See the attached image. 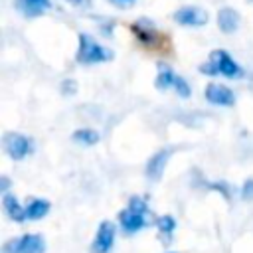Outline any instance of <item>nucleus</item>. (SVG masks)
Segmentation results:
<instances>
[{"label": "nucleus", "mask_w": 253, "mask_h": 253, "mask_svg": "<svg viewBox=\"0 0 253 253\" xmlns=\"http://www.w3.org/2000/svg\"><path fill=\"white\" fill-rule=\"evenodd\" d=\"M200 71L204 75H223L227 79H241L245 75V71L233 61V57L225 49H213L208 63L200 65Z\"/></svg>", "instance_id": "nucleus-1"}, {"label": "nucleus", "mask_w": 253, "mask_h": 253, "mask_svg": "<svg viewBox=\"0 0 253 253\" xmlns=\"http://www.w3.org/2000/svg\"><path fill=\"white\" fill-rule=\"evenodd\" d=\"M119 223L125 233L140 231L142 227L148 225V204L138 196L130 198L128 206L119 213Z\"/></svg>", "instance_id": "nucleus-2"}, {"label": "nucleus", "mask_w": 253, "mask_h": 253, "mask_svg": "<svg viewBox=\"0 0 253 253\" xmlns=\"http://www.w3.org/2000/svg\"><path fill=\"white\" fill-rule=\"evenodd\" d=\"M79 47H77V55L75 59L79 63L85 65H93V63H103V61H111L113 59V51L107 49L105 45H101L93 36L89 34H79Z\"/></svg>", "instance_id": "nucleus-3"}, {"label": "nucleus", "mask_w": 253, "mask_h": 253, "mask_svg": "<svg viewBox=\"0 0 253 253\" xmlns=\"http://www.w3.org/2000/svg\"><path fill=\"white\" fill-rule=\"evenodd\" d=\"M2 253H45V241L40 233H24L6 241Z\"/></svg>", "instance_id": "nucleus-4"}, {"label": "nucleus", "mask_w": 253, "mask_h": 253, "mask_svg": "<svg viewBox=\"0 0 253 253\" xmlns=\"http://www.w3.org/2000/svg\"><path fill=\"white\" fill-rule=\"evenodd\" d=\"M2 144H4L6 154H8L12 160H22V158H26V156L32 152V148H34L32 140H30L26 134H22V132H6L4 138H2Z\"/></svg>", "instance_id": "nucleus-5"}, {"label": "nucleus", "mask_w": 253, "mask_h": 253, "mask_svg": "<svg viewBox=\"0 0 253 253\" xmlns=\"http://www.w3.org/2000/svg\"><path fill=\"white\" fill-rule=\"evenodd\" d=\"M172 18L186 28H202L208 24V12L200 6H182L172 14Z\"/></svg>", "instance_id": "nucleus-6"}, {"label": "nucleus", "mask_w": 253, "mask_h": 253, "mask_svg": "<svg viewBox=\"0 0 253 253\" xmlns=\"http://www.w3.org/2000/svg\"><path fill=\"white\" fill-rule=\"evenodd\" d=\"M115 225L113 221L105 219L99 223V229L95 233V239L91 243V253H109L113 249V243H115Z\"/></svg>", "instance_id": "nucleus-7"}, {"label": "nucleus", "mask_w": 253, "mask_h": 253, "mask_svg": "<svg viewBox=\"0 0 253 253\" xmlns=\"http://www.w3.org/2000/svg\"><path fill=\"white\" fill-rule=\"evenodd\" d=\"M204 95L211 105H217V107H233V103H235V95L227 85L210 83V85H206Z\"/></svg>", "instance_id": "nucleus-8"}, {"label": "nucleus", "mask_w": 253, "mask_h": 253, "mask_svg": "<svg viewBox=\"0 0 253 253\" xmlns=\"http://www.w3.org/2000/svg\"><path fill=\"white\" fill-rule=\"evenodd\" d=\"M172 152H174V150H172L170 146H166V148H162V150H158L156 154H152V156H150V160L146 162V168H144V172H146V178H148V180L158 182V180L162 178L164 168H166V162L170 160Z\"/></svg>", "instance_id": "nucleus-9"}, {"label": "nucleus", "mask_w": 253, "mask_h": 253, "mask_svg": "<svg viewBox=\"0 0 253 253\" xmlns=\"http://www.w3.org/2000/svg\"><path fill=\"white\" fill-rule=\"evenodd\" d=\"M239 20H241L239 14L233 8H229V6H223L217 12V28L223 34H233L239 28Z\"/></svg>", "instance_id": "nucleus-10"}, {"label": "nucleus", "mask_w": 253, "mask_h": 253, "mask_svg": "<svg viewBox=\"0 0 253 253\" xmlns=\"http://www.w3.org/2000/svg\"><path fill=\"white\" fill-rule=\"evenodd\" d=\"M16 8L26 18H36V16L45 14L51 8V2L49 0H18L16 2Z\"/></svg>", "instance_id": "nucleus-11"}, {"label": "nucleus", "mask_w": 253, "mask_h": 253, "mask_svg": "<svg viewBox=\"0 0 253 253\" xmlns=\"http://www.w3.org/2000/svg\"><path fill=\"white\" fill-rule=\"evenodd\" d=\"M2 208H4V211L8 213V217L14 219V221H24V219H28V217H26V208H22L20 202H18V198H16L14 194H10V192L2 194Z\"/></svg>", "instance_id": "nucleus-12"}, {"label": "nucleus", "mask_w": 253, "mask_h": 253, "mask_svg": "<svg viewBox=\"0 0 253 253\" xmlns=\"http://www.w3.org/2000/svg\"><path fill=\"white\" fill-rule=\"evenodd\" d=\"M49 208H51V204L47 202V200H43V198H34V200H30V204L26 206V217L28 219H42L43 215H47V211H49Z\"/></svg>", "instance_id": "nucleus-13"}, {"label": "nucleus", "mask_w": 253, "mask_h": 253, "mask_svg": "<svg viewBox=\"0 0 253 253\" xmlns=\"http://www.w3.org/2000/svg\"><path fill=\"white\" fill-rule=\"evenodd\" d=\"M174 79H176V73L172 71V67L166 65V63H158V75H156V79H154L156 89L164 91V89L172 87V85H174Z\"/></svg>", "instance_id": "nucleus-14"}, {"label": "nucleus", "mask_w": 253, "mask_h": 253, "mask_svg": "<svg viewBox=\"0 0 253 253\" xmlns=\"http://www.w3.org/2000/svg\"><path fill=\"white\" fill-rule=\"evenodd\" d=\"M156 227H158V233L162 235V239L166 243H170V237L174 235V229H176V219L172 215L164 213V215H160L156 219Z\"/></svg>", "instance_id": "nucleus-15"}, {"label": "nucleus", "mask_w": 253, "mask_h": 253, "mask_svg": "<svg viewBox=\"0 0 253 253\" xmlns=\"http://www.w3.org/2000/svg\"><path fill=\"white\" fill-rule=\"evenodd\" d=\"M71 138L75 140V142H81V144H87V146H93V144H97L99 142V132L97 130H93V128H79V130H75L73 134H71Z\"/></svg>", "instance_id": "nucleus-16"}, {"label": "nucleus", "mask_w": 253, "mask_h": 253, "mask_svg": "<svg viewBox=\"0 0 253 253\" xmlns=\"http://www.w3.org/2000/svg\"><path fill=\"white\" fill-rule=\"evenodd\" d=\"M172 89H174V91H176V93H178L182 99H188V97L192 95V87H190V83H188L184 77H180V75H176Z\"/></svg>", "instance_id": "nucleus-17"}, {"label": "nucleus", "mask_w": 253, "mask_h": 253, "mask_svg": "<svg viewBox=\"0 0 253 253\" xmlns=\"http://www.w3.org/2000/svg\"><path fill=\"white\" fill-rule=\"evenodd\" d=\"M211 190H215V192H219L225 200H231V190H229V184L227 182H211V184H208Z\"/></svg>", "instance_id": "nucleus-18"}, {"label": "nucleus", "mask_w": 253, "mask_h": 253, "mask_svg": "<svg viewBox=\"0 0 253 253\" xmlns=\"http://www.w3.org/2000/svg\"><path fill=\"white\" fill-rule=\"evenodd\" d=\"M241 198L243 200H253V178H247L241 186Z\"/></svg>", "instance_id": "nucleus-19"}, {"label": "nucleus", "mask_w": 253, "mask_h": 253, "mask_svg": "<svg viewBox=\"0 0 253 253\" xmlns=\"http://www.w3.org/2000/svg\"><path fill=\"white\" fill-rule=\"evenodd\" d=\"M75 91H77L75 79H65V81L61 83V93H63V95H73Z\"/></svg>", "instance_id": "nucleus-20"}, {"label": "nucleus", "mask_w": 253, "mask_h": 253, "mask_svg": "<svg viewBox=\"0 0 253 253\" xmlns=\"http://www.w3.org/2000/svg\"><path fill=\"white\" fill-rule=\"evenodd\" d=\"M8 188H10V178L8 176H2L0 178V190H2V194H6Z\"/></svg>", "instance_id": "nucleus-21"}, {"label": "nucleus", "mask_w": 253, "mask_h": 253, "mask_svg": "<svg viewBox=\"0 0 253 253\" xmlns=\"http://www.w3.org/2000/svg\"><path fill=\"white\" fill-rule=\"evenodd\" d=\"M67 2H71L75 6H85V8H89V4H91V0H67Z\"/></svg>", "instance_id": "nucleus-22"}, {"label": "nucleus", "mask_w": 253, "mask_h": 253, "mask_svg": "<svg viewBox=\"0 0 253 253\" xmlns=\"http://www.w3.org/2000/svg\"><path fill=\"white\" fill-rule=\"evenodd\" d=\"M111 2H115V4H119V6H126V4H132V0H111Z\"/></svg>", "instance_id": "nucleus-23"}, {"label": "nucleus", "mask_w": 253, "mask_h": 253, "mask_svg": "<svg viewBox=\"0 0 253 253\" xmlns=\"http://www.w3.org/2000/svg\"><path fill=\"white\" fill-rule=\"evenodd\" d=\"M249 2H253V0H249Z\"/></svg>", "instance_id": "nucleus-24"}]
</instances>
